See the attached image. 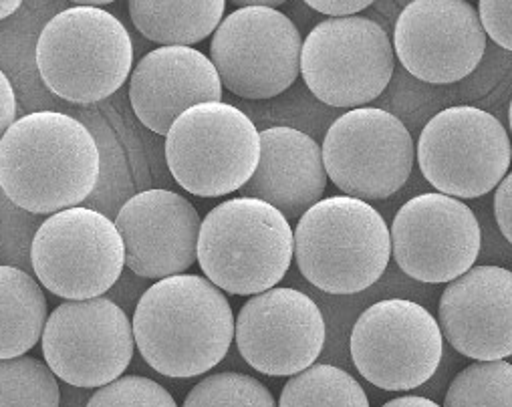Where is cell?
Here are the masks:
<instances>
[{
	"instance_id": "cell-1",
	"label": "cell",
	"mask_w": 512,
	"mask_h": 407,
	"mask_svg": "<svg viewBox=\"0 0 512 407\" xmlns=\"http://www.w3.org/2000/svg\"><path fill=\"white\" fill-rule=\"evenodd\" d=\"M101 170L91 131L61 111L17 119L0 140V188L33 214L79 206L95 190Z\"/></svg>"
},
{
	"instance_id": "cell-2",
	"label": "cell",
	"mask_w": 512,
	"mask_h": 407,
	"mask_svg": "<svg viewBox=\"0 0 512 407\" xmlns=\"http://www.w3.org/2000/svg\"><path fill=\"white\" fill-rule=\"evenodd\" d=\"M132 327L154 371L188 379L208 373L226 357L234 339V313L206 277L176 275L142 295Z\"/></svg>"
},
{
	"instance_id": "cell-3",
	"label": "cell",
	"mask_w": 512,
	"mask_h": 407,
	"mask_svg": "<svg viewBox=\"0 0 512 407\" xmlns=\"http://www.w3.org/2000/svg\"><path fill=\"white\" fill-rule=\"evenodd\" d=\"M293 258L295 232L289 220L263 200L232 198L202 220L198 262L222 293H267L285 279Z\"/></svg>"
},
{
	"instance_id": "cell-4",
	"label": "cell",
	"mask_w": 512,
	"mask_h": 407,
	"mask_svg": "<svg viewBox=\"0 0 512 407\" xmlns=\"http://www.w3.org/2000/svg\"><path fill=\"white\" fill-rule=\"evenodd\" d=\"M392 258V234L367 202L333 196L307 210L295 228L301 275L329 295H355L373 287Z\"/></svg>"
},
{
	"instance_id": "cell-5",
	"label": "cell",
	"mask_w": 512,
	"mask_h": 407,
	"mask_svg": "<svg viewBox=\"0 0 512 407\" xmlns=\"http://www.w3.org/2000/svg\"><path fill=\"white\" fill-rule=\"evenodd\" d=\"M37 67L43 83L57 97L79 105L97 103L130 77L132 37L111 13L75 5L43 27Z\"/></svg>"
},
{
	"instance_id": "cell-6",
	"label": "cell",
	"mask_w": 512,
	"mask_h": 407,
	"mask_svg": "<svg viewBox=\"0 0 512 407\" xmlns=\"http://www.w3.org/2000/svg\"><path fill=\"white\" fill-rule=\"evenodd\" d=\"M261 160V131L230 103H202L182 113L166 135L174 180L200 198L240 192Z\"/></svg>"
},
{
	"instance_id": "cell-7",
	"label": "cell",
	"mask_w": 512,
	"mask_h": 407,
	"mask_svg": "<svg viewBox=\"0 0 512 407\" xmlns=\"http://www.w3.org/2000/svg\"><path fill=\"white\" fill-rule=\"evenodd\" d=\"M394 67L390 35L365 17L327 19L307 35L301 49L307 87L331 107L369 105L390 85Z\"/></svg>"
},
{
	"instance_id": "cell-8",
	"label": "cell",
	"mask_w": 512,
	"mask_h": 407,
	"mask_svg": "<svg viewBox=\"0 0 512 407\" xmlns=\"http://www.w3.org/2000/svg\"><path fill=\"white\" fill-rule=\"evenodd\" d=\"M512 146L504 125L488 111L458 105L436 113L422 129L418 166L438 194L472 200L504 180Z\"/></svg>"
},
{
	"instance_id": "cell-9",
	"label": "cell",
	"mask_w": 512,
	"mask_h": 407,
	"mask_svg": "<svg viewBox=\"0 0 512 407\" xmlns=\"http://www.w3.org/2000/svg\"><path fill=\"white\" fill-rule=\"evenodd\" d=\"M31 262L49 293L67 301H89L119 281L125 248L107 216L91 208H69L39 226Z\"/></svg>"
},
{
	"instance_id": "cell-10",
	"label": "cell",
	"mask_w": 512,
	"mask_h": 407,
	"mask_svg": "<svg viewBox=\"0 0 512 407\" xmlns=\"http://www.w3.org/2000/svg\"><path fill=\"white\" fill-rule=\"evenodd\" d=\"M327 178L349 198L377 202L408 182L416 148L412 133L394 113L359 107L341 115L323 142Z\"/></svg>"
},
{
	"instance_id": "cell-11",
	"label": "cell",
	"mask_w": 512,
	"mask_h": 407,
	"mask_svg": "<svg viewBox=\"0 0 512 407\" xmlns=\"http://www.w3.org/2000/svg\"><path fill=\"white\" fill-rule=\"evenodd\" d=\"M351 361L375 387L412 391L440 367L444 337L434 315L406 299H386L365 309L353 325Z\"/></svg>"
},
{
	"instance_id": "cell-12",
	"label": "cell",
	"mask_w": 512,
	"mask_h": 407,
	"mask_svg": "<svg viewBox=\"0 0 512 407\" xmlns=\"http://www.w3.org/2000/svg\"><path fill=\"white\" fill-rule=\"evenodd\" d=\"M303 39L281 11L246 7L230 13L210 43L222 85L242 99H273L301 75Z\"/></svg>"
},
{
	"instance_id": "cell-13",
	"label": "cell",
	"mask_w": 512,
	"mask_h": 407,
	"mask_svg": "<svg viewBox=\"0 0 512 407\" xmlns=\"http://www.w3.org/2000/svg\"><path fill=\"white\" fill-rule=\"evenodd\" d=\"M41 343L49 369L85 389L123 377L136 351L132 321L105 297L59 305L47 319Z\"/></svg>"
},
{
	"instance_id": "cell-14",
	"label": "cell",
	"mask_w": 512,
	"mask_h": 407,
	"mask_svg": "<svg viewBox=\"0 0 512 407\" xmlns=\"http://www.w3.org/2000/svg\"><path fill=\"white\" fill-rule=\"evenodd\" d=\"M392 256L402 273L428 283H452L474 266L482 230L460 200L430 192L408 200L392 222Z\"/></svg>"
},
{
	"instance_id": "cell-15",
	"label": "cell",
	"mask_w": 512,
	"mask_h": 407,
	"mask_svg": "<svg viewBox=\"0 0 512 407\" xmlns=\"http://www.w3.org/2000/svg\"><path fill=\"white\" fill-rule=\"evenodd\" d=\"M325 335V319L317 303L289 287L254 295L234 321L238 353L252 369L271 377L297 375L315 365Z\"/></svg>"
},
{
	"instance_id": "cell-16",
	"label": "cell",
	"mask_w": 512,
	"mask_h": 407,
	"mask_svg": "<svg viewBox=\"0 0 512 407\" xmlns=\"http://www.w3.org/2000/svg\"><path fill=\"white\" fill-rule=\"evenodd\" d=\"M394 53L416 79L446 85L466 79L482 61L486 33L464 0H416L394 27Z\"/></svg>"
},
{
	"instance_id": "cell-17",
	"label": "cell",
	"mask_w": 512,
	"mask_h": 407,
	"mask_svg": "<svg viewBox=\"0 0 512 407\" xmlns=\"http://www.w3.org/2000/svg\"><path fill=\"white\" fill-rule=\"evenodd\" d=\"M200 226L198 210L170 190L134 196L115 218L127 268L154 281L182 275L198 260Z\"/></svg>"
},
{
	"instance_id": "cell-18",
	"label": "cell",
	"mask_w": 512,
	"mask_h": 407,
	"mask_svg": "<svg viewBox=\"0 0 512 407\" xmlns=\"http://www.w3.org/2000/svg\"><path fill=\"white\" fill-rule=\"evenodd\" d=\"M442 337L474 361L512 357V270L472 266L448 283L438 307Z\"/></svg>"
},
{
	"instance_id": "cell-19",
	"label": "cell",
	"mask_w": 512,
	"mask_h": 407,
	"mask_svg": "<svg viewBox=\"0 0 512 407\" xmlns=\"http://www.w3.org/2000/svg\"><path fill=\"white\" fill-rule=\"evenodd\" d=\"M222 99V81L212 61L192 47H160L148 53L130 77V101L150 131L168 135L188 109Z\"/></svg>"
},
{
	"instance_id": "cell-20",
	"label": "cell",
	"mask_w": 512,
	"mask_h": 407,
	"mask_svg": "<svg viewBox=\"0 0 512 407\" xmlns=\"http://www.w3.org/2000/svg\"><path fill=\"white\" fill-rule=\"evenodd\" d=\"M327 180L321 146L295 127L277 125L261 131V160L240 194L299 220L323 200Z\"/></svg>"
},
{
	"instance_id": "cell-21",
	"label": "cell",
	"mask_w": 512,
	"mask_h": 407,
	"mask_svg": "<svg viewBox=\"0 0 512 407\" xmlns=\"http://www.w3.org/2000/svg\"><path fill=\"white\" fill-rule=\"evenodd\" d=\"M226 11L224 0H132L136 29L164 47H192L216 33Z\"/></svg>"
},
{
	"instance_id": "cell-22",
	"label": "cell",
	"mask_w": 512,
	"mask_h": 407,
	"mask_svg": "<svg viewBox=\"0 0 512 407\" xmlns=\"http://www.w3.org/2000/svg\"><path fill=\"white\" fill-rule=\"evenodd\" d=\"M41 285L17 266H0V361L29 353L47 325Z\"/></svg>"
},
{
	"instance_id": "cell-23",
	"label": "cell",
	"mask_w": 512,
	"mask_h": 407,
	"mask_svg": "<svg viewBox=\"0 0 512 407\" xmlns=\"http://www.w3.org/2000/svg\"><path fill=\"white\" fill-rule=\"evenodd\" d=\"M279 407H371L367 393L347 371L315 363L293 375L281 391Z\"/></svg>"
},
{
	"instance_id": "cell-24",
	"label": "cell",
	"mask_w": 512,
	"mask_h": 407,
	"mask_svg": "<svg viewBox=\"0 0 512 407\" xmlns=\"http://www.w3.org/2000/svg\"><path fill=\"white\" fill-rule=\"evenodd\" d=\"M57 375L41 359L23 355L0 361V407H59Z\"/></svg>"
},
{
	"instance_id": "cell-25",
	"label": "cell",
	"mask_w": 512,
	"mask_h": 407,
	"mask_svg": "<svg viewBox=\"0 0 512 407\" xmlns=\"http://www.w3.org/2000/svg\"><path fill=\"white\" fill-rule=\"evenodd\" d=\"M444 407H512V363L476 361L450 383Z\"/></svg>"
},
{
	"instance_id": "cell-26",
	"label": "cell",
	"mask_w": 512,
	"mask_h": 407,
	"mask_svg": "<svg viewBox=\"0 0 512 407\" xmlns=\"http://www.w3.org/2000/svg\"><path fill=\"white\" fill-rule=\"evenodd\" d=\"M182 407H279L265 383L244 373H214L190 389Z\"/></svg>"
},
{
	"instance_id": "cell-27",
	"label": "cell",
	"mask_w": 512,
	"mask_h": 407,
	"mask_svg": "<svg viewBox=\"0 0 512 407\" xmlns=\"http://www.w3.org/2000/svg\"><path fill=\"white\" fill-rule=\"evenodd\" d=\"M87 407H178L158 381L142 375H123L99 387Z\"/></svg>"
},
{
	"instance_id": "cell-28",
	"label": "cell",
	"mask_w": 512,
	"mask_h": 407,
	"mask_svg": "<svg viewBox=\"0 0 512 407\" xmlns=\"http://www.w3.org/2000/svg\"><path fill=\"white\" fill-rule=\"evenodd\" d=\"M478 17L486 37L512 51V0H480Z\"/></svg>"
},
{
	"instance_id": "cell-29",
	"label": "cell",
	"mask_w": 512,
	"mask_h": 407,
	"mask_svg": "<svg viewBox=\"0 0 512 407\" xmlns=\"http://www.w3.org/2000/svg\"><path fill=\"white\" fill-rule=\"evenodd\" d=\"M494 218L502 236L512 244V172L504 176L494 192Z\"/></svg>"
},
{
	"instance_id": "cell-30",
	"label": "cell",
	"mask_w": 512,
	"mask_h": 407,
	"mask_svg": "<svg viewBox=\"0 0 512 407\" xmlns=\"http://www.w3.org/2000/svg\"><path fill=\"white\" fill-rule=\"evenodd\" d=\"M307 7L331 19H349L371 7L369 0H309Z\"/></svg>"
},
{
	"instance_id": "cell-31",
	"label": "cell",
	"mask_w": 512,
	"mask_h": 407,
	"mask_svg": "<svg viewBox=\"0 0 512 407\" xmlns=\"http://www.w3.org/2000/svg\"><path fill=\"white\" fill-rule=\"evenodd\" d=\"M17 117V95L11 79L0 71V140L11 129Z\"/></svg>"
},
{
	"instance_id": "cell-32",
	"label": "cell",
	"mask_w": 512,
	"mask_h": 407,
	"mask_svg": "<svg viewBox=\"0 0 512 407\" xmlns=\"http://www.w3.org/2000/svg\"><path fill=\"white\" fill-rule=\"evenodd\" d=\"M381 407H442L436 401L428 399V397H420V395H404L392 401H386Z\"/></svg>"
},
{
	"instance_id": "cell-33",
	"label": "cell",
	"mask_w": 512,
	"mask_h": 407,
	"mask_svg": "<svg viewBox=\"0 0 512 407\" xmlns=\"http://www.w3.org/2000/svg\"><path fill=\"white\" fill-rule=\"evenodd\" d=\"M19 7H21L19 0H0V21L15 15L19 11Z\"/></svg>"
},
{
	"instance_id": "cell-34",
	"label": "cell",
	"mask_w": 512,
	"mask_h": 407,
	"mask_svg": "<svg viewBox=\"0 0 512 407\" xmlns=\"http://www.w3.org/2000/svg\"><path fill=\"white\" fill-rule=\"evenodd\" d=\"M508 127L512 131V99H510V107H508Z\"/></svg>"
},
{
	"instance_id": "cell-35",
	"label": "cell",
	"mask_w": 512,
	"mask_h": 407,
	"mask_svg": "<svg viewBox=\"0 0 512 407\" xmlns=\"http://www.w3.org/2000/svg\"><path fill=\"white\" fill-rule=\"evenodd\" d=\"M510 363H512V361H510Z\"/></svg>"
}]
</instances>
